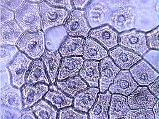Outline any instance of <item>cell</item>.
Listing matches in <instances>:
<instances>
[{"label":"cell","mask_w":159,"mask_h":119,"mask_svg":"<svg viewBox=\"0 0 159 119\" xmlns=\"http://www.w3.org/2000/svg\"><path fill=\"white\" fill-rule=\"evenodd\" d=\"M111 96L109 91L99 94L97 101L89 111L90 119H108L107 111Z\"/></svg>","instance_id":"24"},{"label":"cell","mask_w":159,"mask_h":119,"mask_svg":"<svg viewBox=\"0 0 159 119\" xmlns=\"http://www.w3.org/2000/svg\"><path fill=\"white\" fill-rule=\"evenodd\" d=\"M124 119H154V114L149 108L133 109L128 111Z\"/></svg>","instance_id":"33"},{"label":"cell","mask_w":159,"mask_h":119,"mask_svg":"<svg viewBox=\"0 0 159 119\" xmlns=\"http://www.w3.org/2000/svg\"><path fill=\"white\" fill-rule=\"evenodd\" d=\"M134 7V28L148 31L159 25V1H130Z\"/></svg>","instance_id":"1"},{"label":"cell","mask_w":159,"mask_h":119,"mask_svg":"<svg viewBox=\"0 0 159 119\" xmlns=\"http://www.w3.org/2000/svg\"><path fill=\"white\" fill-rule=\"evenodd\" d=\"M159 51L152 50L143 55L144 58L148 61L157 71H159Z\"/></svg>","instance_id":"37"},{"label":"cell","mask_w":159,"mask_h":119,"mask_svg":"<svg viewBox=\"0 0 159 119\" xmlns=\"http://www.w3.org/2000/svg\"><path fill=\"white\" fill-rule=\"evenodd\" d=\"M19 49L33 59H38L45 52V38L43 31L25 33L17 43Z\"/></svg>","instance_id":"3"},{"label":"cell","mask_w":159,"mask_h":119,"mask_svg":"<svg viewBox=\"0 0 159 119\" xmlns=\"http://www.w3.org/2000/svg\"><path fill=\"white\" fill-rule=\"evenodd\" d=\"M44 99L51 103L57 109L70 106L73 103L72 98L66 96L54 85L50 87V90L44 96Z\"/></svg>","instance_id":"27"},{"label":"cell","mask_w":159,"mask_h":119,"mask_svg":"<svg viewBox=\"0 0 159 119\" xmlns=\"http://www.w3.org/2000/svg\"><path fill=\"white\" fill-rule=\"evenodd\" d=\"M159 101H157L155 105L152 108H153V111H154V117L157 119H159Z\"/></svg>","instance_id":"45"},{"label":"cell","mask_w":159,"mask_h":119,"mask_svg":"<svg viewBox=\"0 0 159 119\" xmlns=\"http://www.w3.org/2000/svg\"><path fill=\"white\" fill-rule=\"evenodd\" d=\"M1 6H5L11 10L16 11L24 4V1H1Z\"/></svg>","instance_id":"40"},{"label":"cell","mask_w":159,"mask_h":119,"mask_svg":"<svg viewBox=\"0 0 159 119\" xmlns=\"http://www.w3.org/2000/svg\"><path fill=\"white\" fill-rule=\"evenodd\" d=\"M138 85L133 79L128 70L119 71L114 79V82L109 87L112 93H119L125 96L129 95L138 87Z\"/></svg>","instance_id":"12"},{"label":"cell","mask_w":159,"mask_h":119,"mask_svg":"<svg viewBox=\"0 0 159 119\" xmlns=\"http://www.w3.org/2000/svg\"><path fill=\"white\" fill-rule=\"evenodd\" d=\"M26 79L28 84H34L39 82L49 84L42 61L38 60L33 62Z\"/></svg>","instance_id":"30"},{"label":"cell","mask_w":159,"mask_h":119,"mask_svg":"<svg viewBox=\"0 0 159 119\" xmlns=\"http://www.w3.org/2000/svg\"><path fill=\"white\" fill-rule=\"evenodd\" d=\"M109 55L118 66L123 69H128L141 60V57L121 47H117L109 52Z\"/></svg>","instance_id":"14"},{"label":"cell","mask_w":159,"mask_h":119,"mask_svg":"<svg viewBox=\"0 0 159 119\" xmlns=\"http://www.w3.org/2000/svg\"><path fill=\"white\" fill-rule=\"evenodd\" d=\"M83 57L86 60H100L107 56V52L95 41L87 38L84 46Z\"/></svg>","instance_id":"26"},{"label":"cell","mask_w":159,"mask_h":119,"mask_svg":"<svg viewBox=\"0 0 159 119\" xmlns=\"http://www.w3.org/2000/svg\"><path fill=\"white\" fill-rule=\"evenodd\" d=\"M157 101V99L147 87H138L128 97V103L131 109H151Z\"/></svg>","instance_id":"10"},{"label":"cell","mask_w":159,"mask_h":119,"mask_svg":"<svg viewBox=\"0 0 159 119\" xmlns=\"http://www.w3.org/2000/svg\"><path fill=\"white\" fill-rule=\"evenodd\" d=\"M100 68V90L103 93L112 84L116 76L120 71V68L114 64V61L109 57H106L102 60Z\"/></svg>","instance_id":"13"},{"label":"cell","mask_w":159,"mask_h":119,"mask_svg":"<svg viewBox=\"0 0 159 119\" xmlns=\"http://www.w3.org/2000/svg\"><path fill=\"white\" fill-rule=\"evenodd\" d=\"M20 111L6 108L1 104V119H19L22 116Z\"/></svg>","instance_id":"35"},{"label":"cell","mask_w":159,"mask_h":119,"mask_svg":"<svg viewBox=\"0 0 159 119\" xmlns=\"http://www.w3.org/2000/svg\"><path fill=\"white\" fill-rule=\"evenodd\" d=\"M119 44L143 55L149 50L144 33L133 30L119 35Z\"/></svg>","instance_id":"7"},{"label":"cell","mask_w":159,"mask_h":119,"mask_svg":"<svg viewBox=\"0 0 159 119\" xmlns=\"http://www.w3.org/2000/svg\"><path fill=\"white\" fill-rule=\"evenodd\" d=\"M129 111L130 107L127 97L120 95L112 96L109 109L110 119L124 118Z\"/></svg>","instance_id":"22"},{"label":"cell","mask_w":159,"mask_h":119,"mask_svg":"<svg viewBox=\"0 0 159 119\" xmlns=\"http://www.w3.org/2000/svg\"><path fill=\"white\" fill-rule=\"evenodd\" d=\"M159 28L146 34L148 45L151 48L159 49Z\"/></svg>","instance_id":"36"},{"label":"cell","mask_w":159,"mask_h":119,"mask_svg":"<svg viewBox=\"0 0 159 119\" xmlns=\"http://www.w3.org/2000/svg\"><path fill=\"white\" fill-rule=\"evenodd\" d=\"M99 91L97 88H89L78 94L74 101L75 109L85 112L89 111L95 103Z\"/></svg>","instance_id":"18"},{"label":"cell","mask_w":159,"mask_h":119,"mask_svg":"<svg viewBox=\"0 0 159 119\" xmlns=\"http://www.w3.org/2000/svg\"><path fill=\"white\" fill-rule=\"evenodd\" d=\"M10 84V77L8 70L5 65H1V89L9 86Z\"/></svg>","instance_id":"39"},{"label":"cell","mask_w":159,"mask_h":119,"mask_svg":"<svg viewBox=\"0 0 159 119\" xmlns=\"http://www.w3.org/2000/svg\"><path fill=\"white\" fill-rule=\"evenodd\" d=\"M1 104L6 107L22 111V101L20 90L12 87L1 91Z\"/></svg>","instance_id":"23"},{"label":"cell","mask_w":159,"mask_h":119,"mask_svg":"<svg viewBox=\"0 0 159 119\" xmlns=\"http://www.w3.org/2000/svg\"><path fill=\"white\" fill-rule=\"evenodd\" d=\"M46 46L51 52H55L67 36V31L64 26H58L46 31Z\"/></svg>","instance_id":"21"},{"label":"cell","mask_w":159,"mask_h":119,"mask_svg":"<svg viewBox=\"0 0 159 119\" xmlns=\"http://www.w3.org/2000/svg\"><path fill=\"white\" fill-rule=\"evenodd\" d=\"M15 18L25 31L35 32L41 29L40 10L37 4L24 2L16 12Z\"/></svg>","instance_id":"2"},{"label":"cell","mask_w":159,"mask_h":119,"mask_svg":"<svg viewBox=\"0 0 159 119\" xmlns=\"http://www.w3.org/2000/svg\"><path fill=\"white\" fill-rule=\"evenodd\" d=\"M17 52L18 49L16 46H1V65L7 64Z\"/></svg>","instance_id":"32"},{"label":"cell","mask_w":159,"mask_h":119,"mask_svg":"<svg viewBox=\"0 0 159 119\" xmlns=\"http://www.w3.org/2000/svg\"><path fill=\"white\" fill-rule=\"evenodd\" d=\"M1 25L8 24L14 20L15 14L1 6Z\"/></svg>","instance_id":"38"},{"label":"cell","mask_w":159,"mask_h":119,"mask_svg":"<svg viewBox=\"0 0 159 119\" xmlns=\"http://www.w3.org/2000/svg\"><path fill=\"white\" fill-rule=\"evenodd\" d=\"M90 36L100 41L107 50L114 47L118 44V34L109 26L92 30Z\"/></svg>","instance_id":"19"},{"label":"cell","mask_w":159,"mask_h":119,"mask_svg":"<svg viewBox=\"0 0 159 119\" xmlns=\"http://www.w3.org/2000/svg\"><path fill=\"white\" fill-rule=\"evenodd\" d=\"M48 3H49L51 5L61 6L63 7H66L69 11L73 10V7L70 1H56V0H48Z\"/></svg>","instance_id":"41"},{"label":"cell","mask_w":159,"mask_h":119,"mask_svg":"<svg viewBox=\"0 0 159 119\" xmlns=\"http://www.w3.org/2000/svg\"><path fill=\"white\" fill-rule=\"evenodd\" d=\"M57 86L61 90L72 97L75 96L79 91L84 90L88 87L80 76H75L63 82H57Z\"/></svg>","instance_id":"29"},{"label":"cell","mask_w":159,"mask_h":119,"mask_svg":"<svg viewBox=\"0 0 159 119\" xmlns=\"http://www.w3.org/2000/svg\"><path fill=\"white\" fill-rule=\"evenodd\" d=\"M22 114V115L20 117L21 119H35V117L33 114V110L31 109L24 111Z\"/></svg>","instance_id":"43"},{"label":"cell","mask_w":159,"mask_h":119,"mask_svg":"<svg viewBox=\"0 0 159 119\" xmlns=\"http://www.w3.org/2000/svg\"><path fill=\"white\" fill-rule=\"evenodd\" d=\"M84 63V60L78 57L65 58L62 60L57 77L58 79L63 80L68 77L76 76L78 74Z\"/></svg>","instance_id":"15"},{"label":"cell","mask_w":159,"mask_h":119,"mask_svg":"<svg viewBox=\"0 0 159 119\" xmlns=\"http://www.w3.org/2000/svg\"><path fill=\"white\" fill-rule=\"evenodd\" d=\"M76 8H84L89 2V1H73Z\"/></svg>","instance_id":"44"},{"label":"cell","mask_w":159,"mask_h":119,"mask_svg":"<svg viewBox=\"0 0 159 119\" xmlns=\"http://www.w3.org/2000/svg\"><path fill=\"white\" fill-rule=\"evenodd\" d=\"M61 59V56L58 52L53 53L49 51H46L44 54L41 57V59L44 63L48 75L52 84L55 82L57 71L60 63Z\"/></svg>","instance_id":"28"},{"label":"cell","mask_w":159,"mask_h":119,"mask_svg":"<svg viewBox=\"0 0 159 119\" xmlns=\"http://www.w3.org/2000/svg\"><path fill=\"white\" fill-rule=\"evenodd\" d=\"M85 12L75 10L70 14L65 24L67 33L70 36L87 37L90 28L89 27L85 17Z\"/></svg>","instance_id":"8"},{"label":"cell","mask_w":159,"mask_h":119,"mask_svg":"<svg viewBox=\"0 0 159 119\" xmlns=\"http://www.w3.org/2000/svg\"><path fill=\"white\" fill-rule=\"evenodd\" d=\"M130 73L134 79L140 86H149L159 77V74L145 60L130 69Z\"/></svg>","instance_id":"11"},{"label":"cell","mask_w":159,"mask_h":119,"mask_svg":"<svg viewBox=\"0 0 159 119\" xmlns=\"http://www.w3.org/2000/svg\"><path fill=\"white\" fill-rule=\"evenodd\" d=\"M134 17L132 6L122 7L112 12L107 24L119 32H122L134 28Z\"/></svg>","instance_id":"6"},{"label":"cell","mask_w":159,"mask_h":119,"mask_svg":"<svg viewBox=\"0 0 159 119\" xmlns=\"http://www.w3.org/2000/svg\"><path fill=\"white\" fill-rule=\"evenodd\" d=\"M39 10L42 17L41 29L45 32L50 28L63 24L69 15L65 9L53 7L45 1L39 4Z\"/></svg>","instance_id":"4"},{"label":"cell","mask_w":159,"mask_h":119,"mask_svg":"<svg viewBox=\"0 0 159 119\" xmlns=\"http://www.w3.org/2000/svg\"><path fill=\"white\" fill-rule=\"evenodd\" d=\"M33 111L38 119H55L57 118V111L44 100H41L33 107Z\"/></svg>","instance_id":"31"},{"label":"cell","mask_w":159,"mask_h":119,"mask_svg":"<svg viewBox=\"0 0 159 119\" xmlns=\"http://www.w3.org/2000/svg\"><path fill=\"white\" fill-rule=\"evenodd\" d=\"M100 62L86 60L80 71V76L88 83L90 87H98L100 79Z\"/></svg>","instance_id":"20"},{"label":"cell","mask_w":159,"mask_h":119,"mask_svg":"<svg viewBox=\"0 0 159 119\" xmlns=\"http://www.w3.org/2000/svg\"><path fill=\"white\" fill-rule=\"evenodd\" d=\"M24 31L17 23L13 20L8 24L1 25V46L15 45Z\"/></svg>","instance_id":"16"},{"label":"cell","mask_w":159,"mask_h":119,"mask_svg":"<svg viewBox=\"0 0 159 119\" xmlns=\"http://www.w3.org/2000/svg\"><path fill=\"white\" fill-rule=\"evenodd\" d=\"M112 10L107 1H92L86 9L85 15L92 28L108 23Z\"/></svg>","instance_id":"5"},{"label":"cell","mask_w":159,"mask_h":119,"mask_svg":"<svg viewBox=\"0 0 159 119\" xmlns=\"http://www.w3.org/2000/svg\"><path fill=\"white\" fill-rule=\"evenodd\" d=\"M48 90V86L45 84H39L36 86L25 85L22 90L24 108L26 109L35 104L42 98Z\"/></svg>","instance_id":"17"},{"label":"cell","mask_w":159,"mask_h":119,"mask_svg":"<svg viewBox=\"0 0 159 119\" xmlns=\"http://www.w3.org/2000/svg\"><path fill=\"white\" fill-rule=\"evenodd\" d=\"M149 89L152 91L153 94H154L157 98H159V79L158 78L153 82V83L149 86Z\"/></svg>","instance_id":"42"},{"label":"cell","mask_w":159,"mask_h":119,"mask_svg":"<svg viewBox=\"0 0 159 119\" xmlns=\"http://www.w3.org/2000/svg\"><path fill=\"white\" fill-rule=\"evenodd\" d=\"M31 61L25 54L19 52L14 61L9 66L14 86L20 88L25 84V76Z\"/></svg>","instance_id":"9"},{"label":"cell","mask_w":159,"mask_h":119,"mask_svg":"<svg viewBox=\"0 0 159 119\" xmlns=\"http://www.w3.org/2000/svg\"><path fill=\"white\" fill-rule=\"evenodd\" d=\"M58 119H88L86 114L80 113L76 111L73 108H67L60 111Z\"/></svg>","instance_id":"34"},{"label":"cell","mask_w":159,"mask_h":119,"mask_svg":"<svg viewBox=\"0 0 159 119\" xmlns=\"http://www.w3.org/2000/svg\"><path fill=\"white\" fill-rule=\"evenodd\" d=\"M84 39L81 37H68L61 46L59 52L63 57L83 55Z\"/></svg>","instance_id":"25"}]
</instances>
